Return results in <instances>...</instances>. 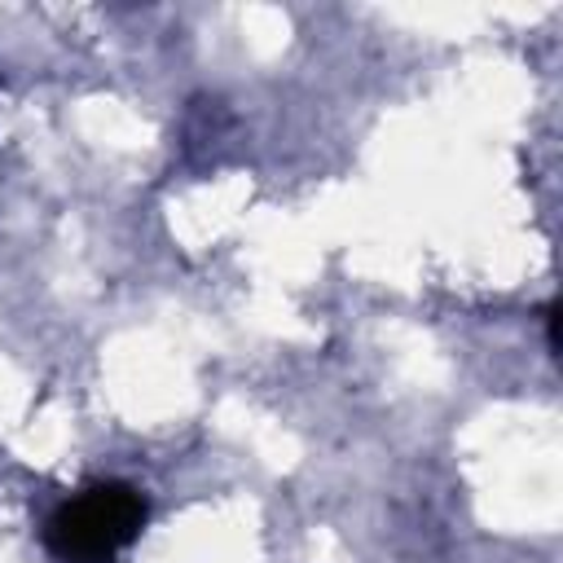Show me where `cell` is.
<instances>
[{
    "mask_svg": "<svg viewBox=\"0 0 563 563\" xmlns=\"http://www.w3.org/2000/svg\"><path fill=\"white\" fill-rule=\"evenodd\" d=\"M145 528V497L128 484H92L44 523V545L62 563H110Z\"/></svg>",
    "mask_w": 563,
    "mask_h": 563,
    "instance_id": "6da1fadb",
    "label": "cell"
}]
</instances>
